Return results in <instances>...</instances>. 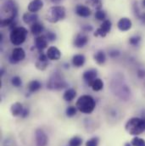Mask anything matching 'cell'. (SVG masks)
Here are the masks:
<instances>
[{"instance_id":"836d02e7","label":"cell","mask_w":145,"mask_h":146,"mask_svg":"<svg viewBox=\"0 0 145 146\" xmlns=\"http://www.w3.org/2000/svg\"><path fill=\"white\" fill-rule=\"evenodd\" d=\"M109 54L110 57H112V58H115V57H117V56H119V55H120V52H119L118 50H116V49H114V50H111V51L109 52Z\"/></svg>"},{"instance_id":"d6986e66","label":"cell","mask_w":145,"mask_h":146,"mask_svg":"<svg viewBox=\"0 0 145 146\" xmlns=\"http://www.w3.org/2000/svg\"><path fill=\"white\" fill-rule=\"evenodd\" d=\"M90 87H92L93 91H100L104 88V82L100 78H96L93 80L91 83L88 84Z\"/></svg>"},{"instance_id":"1f68e13d","label":"cell","mask_w":145,"mask_h":146,"mask_svg":"<svg viewBox=\"0 0 145 146\" xmlns=\"http://www.w3.org/2000/svg\"><path fill=\"white\" fill-rule=\"evenodd\" d=\"M137 76L138 78L140 79H144L145 78V69H143V68H140L137 71Z\"/></svg>"},{"instance_id":"7a4b0ae2","label":"cell","mask_w":145,"mask_h":146,"mask_svg":"<svg viewBox=\"0 0 145 146\" xmlns=\"http://www.w3.org/2000/svg\"><path fill=\"white\" fill-rule=\"evenodd\" d=\"M95 106H96L95 100L90 95L81 96L75 103L76 109L84 114L92 113L95 109Z\"/></svg>"},{"instance_id":"e0dca14e","label":"cell","mask_w":145,"mask_h":146,"mask_svg":"<svg viewBox=\"0 0 145 146\" xmlns=\"http://www.w3.org/2000/svg\"><path fill=\"white\" fill-rule=\"evenodd\" d=\"M10 111H11V114L14 116H18V115L22 114V112H23V106H22V105L21 103L15 102V103H14L11 106Z\"/></svg>"},{"instance_id":"603a6c76","label":"cell","mask_w":145,"mask_h":146,"mask_svg":"<svg viewBox=\"0 0 145 146\" xmlns=\"http://www.w3.org/2000/svg\"><path fill=\"white\" fill-rule=\"evenodd\" d=\"M41 87H42V85H41L40 82L37 80H33V81L30 82L28 84V89L31 93L36 92L37 90H39L41 88Z\"/></svg>"},{"instance_id":"7c38bea8","label":"cell","mask_w":145,"mask_h":146,"mask_svg":"<svg viewBox=\"0 0 145 146\" xmlns=\"http://www.w3.org/2000/svg\"><path fill=\"white\" fill-rule=\"evenodd\" d=\"M43 7V2L42 0H32L28 4V10L32 13H36Z\"/></svg>"},{"instance_id":"7402d4cb","label":"cell","mask_w":145,"mask_h":146,"mask_svg":"<svg viewBox=\"0 0 145 146\" xmlns=\"http://www.w3.org/2000/svg\"><path fill=\"white\" fill-rule=\"evenodd\" d=\"M44 30V27L42 24L38 23V22H36L34 24L32 25L31 27V32L32 33L33 35H39L41 34Z\"/></svg>"},{"instance_id":"52a82bcc","label":"cell","mask_w":145,"mask_h":146,"mask_svg":"<svg viewBox=\"0 0 145 146\" xmlns=\"http://www.w3.org/2000/svg\"><path fill=\"white\" fill-rule=\"evenodd\" d=\"M36 146H47L48 142V138L43 130L38 128L35 133Z\"/></svg>"},{"instance_id":"5bb4252c","label":"cell","mask_w":145,"mask_h":146,"mask_svg":"<svg viewBox=\"0 0 145 146\" xmlns=\"http://www.w3.org/2000/svg\"><path fill=\"white\" fill-rule=\"evenodd\" d=\"M88 42L87 36L83 34H78L74 40V45L76 48H83Z\"/></svg>"},{"instance_id":"8d00e7d4","label":"cell","mask_w":145,"mask_h":146,"mask_svg":"<svg viewBox=\"0 0 145 146\" xmlns=\"http://www.w3.org/2000/svg\"><path fill=\"white\" fill-rule=\"evenodd\" d=\"M142 3H143V6L145 8V0H143V1H142Z\"/></svg>"},{"instance_id":"d590c367","label":"cell","mask_w":145,"mask_h":146,"mask_svg":"<svg viewBox=\"0 0 145 146\" xmlns=\"http://www.w3.org/2000/svg\"><path fill=\"white\" fill-rule=\"evenodd\" d=\"M51 1H52L53 3H60L61 0H51Z\"/></svg>"},{"instance_id":"3957f363","label":"cell","mask_w":145,"mask_h":146,"mask_svg":"<svg viewBox=\"0 0 145 146\" xmlns=\"http://www.w3.org/2000/svg\"><path fill=\"white\" fill-rule=\"evenodd\" d=\"M27 33H28V31L25 27H15L11 30V33L9 35L10 42L15 46H19L26 41Z\"/></svg>"},{"instance_id":"9a60e30c","label":"cell","mask_w":145,"mask_h":146,"mask_svg":"<svg viewBox=\"0 0 145 146\" xmlns=\"http://www.w3.org/2000/svg\"><path fill=\"white\" fill-rule=\"evenodd\" d=\"M35 46L38 50H43L48 46V39L45 36H39L35 39Z\"/></svg>"},{"instance_id":"8992f818","label":"cell","mask_w":145,"mask_h":146,"mask_svg":"<svg viewBox=\"0 0 145 146\" xmlns=\"http://www.w3.org/2000/svg\"><path fill=\"white\" fill-rule=\"evenodd\" d=\"M111 27H112V23H111V21L109 20L104 21L103 23L101 24L100 27L98 28L96 30V32L94 33V36H100L102 37H105L110 32Z\"/></svg>"},{"instance_id":"2e32d148","label":"cell","mask_w":145,"mask_h":146,"mask_svg":"<svg viewBox=\"0 0 145 146\" xmlns=\"http://www.w3.org/2000/svg\"><path fill=\"white\" fill-rule=\"evenodd\" d=\"M97 78V72L93 69L88 70L87 72H85L83 74V79L89 83H91L93 80H95Z\"/></svg>"},{"instance_id":"ffe728a7","label":"cell","mask_w":145,"mask_h":146,"mask_svg":"<svg viewBox=\"0 0 145 146\" xmlns=\"http://www.w3.org/2000/svg\"><path fill=\"white\" fill-rule=\"evenodd\" d=\"M75 96H76V92H75V90L73 89V88H69V89H67V90L65 92V94H64V95H63V99H64L66 101L70 102V101H72L75 98Z\"/></svg>"},{"instance_id":"d6a6232c","label":"cell","mask_w":145,"mask_h":146,"mask_svg":"<svg viewBox=\"0 0 145 146\" xmlns=\"http://www.w3.org/2000/svg\"><path fill=\"white\" fill-rule=\"evenodd\" d=\"M46 37H47V39L48 40V41H54L55 39H56V35H55V33H52V32H48L47 34H46Z\"/></svg>"},{"instance_id":"4fadbf2b","label":"cell","mask_w":145,"mask_h":146,"mask_svg":"<svg viewBox=\"0 0 145 146\" xmlns=\"http://www.w3.org/2000/svg\"><path fill=\"white\" fill-rule=\"evenodd\" d=\"M37 19H38V15L36 13L27 12V13H25L23 15V21L26 24H29V25H32L36 23Z\"/></svg>"},{"instance_id":"484cf974","label":"cell","mask_w":145,"mask_h":146,"mask_svg":"<svg viewBox=\"0 0 145 146\" xmlns=\"http://www.w3.org/2000/svg\"><path fill=\"white\" fill-rule=\"evenodd\" d=\"M81 145H82V139L78 136L73 137L69 141V146H81Z\"/></svg>"},{"instance_id":"4316f807","label":"cell","mask_w":145,"mask_h":146,"mask_svg":"<svg viewBox=\"0 0 145 146\" xmlns=\"http://www.w3.org/2000/svg\"><path fill=\"white\" fill-rule=\"evenodd\" d=\"M141 36H138V35H135V36H131L129 38V43L133 46V47H136V46H138V44L140 43L141 42Z\"/></svg>"},{"instance_id":"6da1fadb","label":"cell","mask_w":145,"mask_h":146,"mask_svg":"<svg viewBox=\"0 0 145 146\" xmlns=\"http://www.w3.org/2000/svg\"><path fill=\"white\" fill-rule=\"evenodd\" d=\"M126 131L133 136H138L145 132V118L132 117L125 125Z\"/></svg>"},{"instance_id":"30bf717a","label":"cell","mask_w":145,"mask_h":146,"mask_svg":"<svg viewBox=\"0 0 145 146\" xmlns=\"http://www.w3.org/2000/svg\"><path fill=\"white\" fill-rule=\"evenodd\" d=\"M47 56L50 60H59L61 57V53L59 48L54 46L48 48L47 51Z\"/></svg>"},{"instance_id":"277c9868","label":"cell","mask_w":145,"mask_h":146,"mask_svg":"<svg viewBox=\"0 0 145 146\" xmlns=\"http://www.w3.org/2000/svg\"><path fill=\"white\" fill-rule=\"evenodd\" d=\"M66 17V9L63 6H53L48 10L47 20L49 22L56 23Z\"/></svg>"},{"instance_id":"8fae6325","label":"cell","mask_w":145,"mask_h":146,"mask_svg":"<svg viewBox=\"0 0 145 146\" xmlns=\"http://www.w3.org/2000/svg\"><path fill=\"white\" fill-rule=\"evenodd\" d=\"M75 10V13L81 17H88L92 13L89 7L85 6V5H81V4L76 5Z\"/></svg>"},{"instance_id":"ba28073f","label":"cell","mask_w":145,"mask_h":146,"mask_svg":"<svg viewBox=\"0 0 145 146\" xmlns=\"http://www.w3.org/2000/svg\"><path fill=\"white\" fill-rule=\"evenodd\" d=\"M26 57V53L22 48H15L12 50V54H11V60H13V62L16 63L19 61H21L25 59Z\"/></svg>"},{"instance_id":"4dcf8cb0","label":"cell","mask_w":145,"mask_h":146,"mask_svg":"<svg viewBox=\"0 0 145 146\" xmlns=\"http://www.w3.org/2000/svg\"><path fill=\"white\" fill-rule=\"evenodd\" d=\"M66 115L68 117H72L74 116L75 114H76V107H74V106H69L67 109H66Z\"/></svg>"},{"instance_id":"d4e9b609","label":"cell","mask_w":145,"mask_h":146,"mask_svg":"<svg viewBox=\"0 0 145 146\" xmlns=\"http://www.w3.org/2000/svg\"><path fill=\"white\" fill-rule=\"evenodd\" d=\"M130 144L132 145V146H145V140L142 138L136 136L132 139Z\"/></svg>"},{"instance_id":"83f0119b","label":"cell","mask_w":145,"mask_h":146,"mask_svg":"<svg viewBox=\"0 0 145 146\" xmlns=\"http://www.w3.org/2000/svg\"><path fill=\"white\" fill-rule=\"evenodd\" d=\"M95 18L99 21H105L106 19V13L104 10L98 9L95 13Z\"/></svg>"},{"instance_id":"ac0fdd59","label":"cell","mask_w":145,"mask_h":146,"mask_svg":"<svg viewBox=\"0 0 145 146\" xmlns=\"http://www.w3.org/2000/svg\"><path fill=\"white\" fill-rule=\"evenodd\" d=\"M86 61V58L83 54H75L72 58L73 65L75 67H81L84 65Z\"/></svg>"},{"instance_id":"e575fe53","label":"cell","mask_w":145,"mask_h":146,"mask_svg":"<svg viewBox=\"0 0 145 146\" xmlns=\"http://www.w3.org/2000/svg\"><path fill=\"white\" fill-rule=\"evenodd\" d=\"M28 113H29V111H28L27 110H23V112H22V114H21L22 117H26V116L28 115Z\"/></svg>"},{"instance_id":"44dd1931","label":"cell","mask_w":145,"mask_h":146,"mask_svg":"<svg viewBox=\"0 0 145 146\" xmlns=\"http://www.w3.org/2000/svg\"><path fill=\"white\" fill-rule=\"evenodd\" d=\"M94 60L99 65H103L106 61V55L104 51H98L94 54Z\"/></svg>"},{"instance_id":"9c48e42d","label":"cell","mask_w":145,"mask_h":146,"mask_svg":"<svg viewBox=\"0 0 145 146\" xmlns=\"http://www.w3.org/2000/svg\"><path fill=\"white\" fill-rule=\"evenodd\" d=\"M132 21L129 18H127V17L121 18L119 20L118 23H117V27L121 32H127V31H129L132 28Z\"/></svg>"},{"instance_id":"5b68a950","label":"cell","mask_w":145,"mask_h":146,"mask_svg":"<svg viewBox=\"0 0 145 146\" xmlns=\"http://www.w3.org/2000/svg\"><path fill=\"white\" fill-rule=\"evenodd\" d=\"M66 87V83L65 82V81L60 77L58 75L57 76H54L50 80H49V82L48 83V88H54V89H61V88H64Z\"/></svg>"},{"instance_id":"f546056e","label":"cell","mask_w":145,"mask_h":146,"mask_svg":"<svg viewBox=\"0 0 145 146\" xmlns=\"http://www.w3.org/2000/svg\"><path fill=\"white\" fill-rule=\"evenodd\" d=\"M99 145V138L94 137L88 139L86 143V146H98Z\"/></svg>"},{"instance_id":"f1b7e54d","label":"cell","mask_w":145,"mask_h":146,"mask_svg":"<svg viewBox=\"0 0 145 146\" xmlns=\"http://www.w3.org/2000/svg\"><path fill=\"white\" fill-rule=\"evenodd\" d=\"M11 82H12V85L16 88L21 87L22 84V81H21V77H19V76H14L11 80Z\"/></svg>"},{"instance_id":"cb8c5ba5","label":"cell","mask_w":145,"mask_h":146,"mask_svg":"<svg viewBox=\"0 0 145 146\" xmlns=\"http://www.w3.org/2000/svg\"><path fill=\"white\" fill-rule=\"evenodd\" d=\"M15 18V16H11V17L3 19L1 21V27H9V26H13L14 24H15V22L14 21Z\"/></svg>"},{"instance_id":"74e56055","label":"cell","mask_w":145,"mask_h":146,"mask_svg":"<svg viewBox=\"0 0 145 146\" xmlns=\"http://www.w3.org/2000/svg\"><path fill=\"white\" fill-rule=\"evenodd\" d=\"M125 146H132V145H131L130 143H126V144L125 145Z\"/></svg>"}]
</instances>
